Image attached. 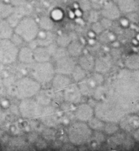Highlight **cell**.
I'll return each mask as SVG.
<instances>
[{
	"label": "cell",
	"instance_id": "cell-12",
	"mask_svg": "<svg viewBox=\"0 0 139 151\" xmlns=\"http://www.w3.org/2000/svg\"><path fill=\"white\" fill-rule=\"evenodd\" d=\"M120 129L125 132L133 133L139 128V116L134 113H127L118 122Z\"/></svg>",
	"mask_w": 139,
	"mask_h": 151
},
{
	"label": "cell",
	"instance_id": "cell-28",
	"mask_svg": "<svg viewBox=\"0 0 139 151\" xmlns=\"http://www.w3.org/2000/svg\"><path fill=\"white\" fill-rule=\"evenodd\" d=\"M14 7L11 3L0 1V19H7L12 14Z\"/></svg>",
	"mask_w": 139,
	"mask_h": 151
},
{
	"label": "cell",
	"instance_id": "cell-16",
	"mask_svg": "<svg viewBox=\"0 0 139 151\" xmlns=\"http://www.w3.org/2000/svg\"><path fill=\"white\" fill-rule=\"evenodd\" d=\"M57 36L52 30L40 29L35 41L36 47H48L56 41Z\"/></svg>",
	"mask_w": 139,
	"mask_h": 151
},
{
	"label": "cell",
	"instance_id": "cell-8",
	"mask_svg": "<svg viewBox=\"0 0 139 151\" xmlns=\"http://www.w3.org/2000/svg\"><path fill=\"white\" fill-rule=\"evenodd\" d=\"M19 47L10 39H0V63L9 66L18 60Z\"/></svg>",
	"mask_w": 139,
	"mask_h": 151
},
{
	"label": "cell",
	"instance_id": "cell-32",
	"mask_svg": "<svg viewBox=\"0 0 139 151\" xmlns=\"http://www.w3.org/2000/svg\"><path fill=\"white\" fill-rule=\"evenodd\" d=\"M106 96H107V94H106L105 88L104 86V84H102V85H100L96 88L92 99L96 101H100V100L105 98Z\"/></svg>",
	"mask_w": 139,
	"mask_h": 151
},
{
	"label": "cell",
	"instance_id": "cell-5",
	"mask_svg": "<svg viewBox=\"0 0 139 151\" xmlns=\"http://www.w3.org/2000/svg\"><path fill=\"white\" fill-rule=\"evenodd\" d=\"M40 31L38 22L31 16L24 17L14 27V32L26 43H30L36 38Z\"/></svg>",
	"mask_w": 139,
	"mask_h": 151
},
{
	"label": "cell",
	"instance_id": "cell-13",
	"mask_svg": "<svg viewBox=\"0 0 139 151\" xmlns=\"http://www.w3.org/2000/svg\"><path fill=\"white\" fill-rule=\"evenodd\" d=\"M58 46L57 44H51L48 47H38L33 49L34 59L35 62H45L52 61V57L53 53L56 50Z\"/></svg>",
	"mask_w": 139,
	"mask_h": 151
},
{
	"label": "cell",
	"instance_id": "cell-1",
	"mask_svg": "<svg viewBox=\"0 0 139 151\" xmlns=\"http://www.w3.org/2000/svg\"><path fill=\"white\" fill-rule=\"evenodd\" d=\"M94 108L95 116L104 122H118L128 113L123 106L110 94H107L103 100L97 101Z\"/></svg>",
	"mask_w": 139,
	"mask_h": 151
},
{
	"label": "cell",
	"instance_id": "cell-17",
	"mask_svg": "<svg viewBox=\"0 0 139 151\" xmlns=\"http://www.w3.org/2000/svg\"><path fill=\"white\" fill-rule=\"evenodd\" d=\"M112 65L113 63L110 57L107 55L100 56L95 59L94 71L105 75L111 69Z\"/></svg>",
	"mask_w": 139,
	"mask_h": 151
},
{
	"label": "cell",
	"instance_id": "cell-26",
	"mask_svg": "<svg viewBox=\"0 0 139 151\" xmlns=\"http://www.w3.org/2000/svg\"><path fill=\"white\" fill-rule=\"evenodd\" d=\"M73 32H70L68 34H62L56 38V44L58 47H67V46L74 40H77V36H74Z\"/></svg>",
	"mask_w": 139,
	"mask_h": 151
},
{
	"label": "cell",
	"instance_id": "cell-9",
	"mask_svg": "<svg viewBox=\"0 0 139 151\" xmlns=\"http://www.w3.org/2000/svg\"><path fill=\"white\" fill-rule=\"evenodd\" d=\"M54 64L56 73L63 74V75L70 76L72 71L77 65V59L72 57L69 55L52 61Z\"/></svg>",
	"mask_w": 139,
	"mask_h": 151
},
{
	"label": "cell",
	"instance_id": "cell-11",
	"mask_svg": "<svg viewBox=\"0 0 139 151\" xmlns=\"http://www.w3.org/2000/svg\"><path fill=\"white\" fill-rule=\"evenodd\" d=\"M95 115L94 106L88 103H80L76 105L74 116L76 120L87 122Z\"/></svg>",
	"mask_w": 139,
	"mask_h": 151
},
{
	"label": "cell",
	"instance_id": "cell-38",
	"mask_svg": "<svg viewBox=\"0 0 139 151\" xmlns=\"http://www.w3.org/2000/svg\"><path fill=\"white\" fill-rule=\"evenodd\" d=\"M100 22L105 29H109L112 27V24H113V21L109 20V19L103 17H102V19H100Z\"/></svg>",
	"mask_w": 139,
	"mask_h": 151
},
{
	"label": "cell",
	"instance_id": "cell-30",
	"mask_svg": "<svg viewBox=\"0 0 139 151\" xmlns=\"http://www.w3.org/2000/svg\"><path fill=\"white\" fill-rule=\"evenodd\" d=\"M119 125L118 122H105V124L104 129H103V133L105 134V136H111L114 135L116 133L119 132Z\"/></svg>",
	"mask_w": 139,
	"mask_h": 151
},
{
	"label": "cell",
	"instance_id": "cell-27",
	"mask_svg": "<svg viewBox=\"0 0 139 151\" xmlns=\"http://www.w3.org/2000/svg\"><path fill=\"white\" fill-rule=\"evenodd\" d=\"M88 126L90 127L93 131H100V132H103V129H104L105 124V122L102 120L99 117L96 116L94 115L90 120L87 122Z\"/></svg>",
	"mask_w": 139,
	"mask_h": 151
},
{
	"label": "cell",
	"instance_id": "cell-4",
	"mask_svg": "<svg viewBox=\"0 0 139 151\" xmlns=\"http://www.w3.org/2000/svg\"><path fill=\"white\" fill-rule=\"evenodd\" d=\"M55 74L54 64L52 61L35 62L29 66V76L42 86L51 83Z\"/></svg>",
	"mask_w": 139,
	"mask_h": 151
},
{
	"label": "cell",
	"instance_id": "cell-10",
	"mask_svg": "<svg viewBox=\"0 0 139 151\" xmlns=\"http://www.w3.org/2000/svg\"><path fill=\"white\" fill-rule=\"evenodd\" d=\"M62 97L65 103L71 105L79 104L84 98L77 83L75 82H72L62 91Z\"/></svg>",
	"mask_w": 139,
	"mask_h": 151
},
{
	"label": "cell",
	"instance_id": "cell-36",
	"mask_svg": "<svg viewBox=\"0 0 139 151\" xmlns=\"http://www.w3.org/2000/svg\"><path fill=\"white\" fill-rule=\"evenodd\" d=\"M106 1L107 0H90L91 4V8L100 10V9L104 5Z\"/></svg>",
	"mask_w": 139,
	"mask_h": 151
},
{
	"label": "cell",
	"instance_id": "cell-34",
	"mask_svg": "<svg viewBox=\"0 0 139 151\" xmlns=\"http://www.w3.org/2000/svg\"><path fill=\"white\" fill-rule=\"evenodd\" d=\"M100 41L102 43L111 42L115 39V36L112 32H110L108 29H105L101 34H100Z\"/></svg>",
	"mask_w": 139,
	"mask_h": 151
},
{
	"label": "cell",
	"instance_id": "cell-35",
	"mask_svg": "<svg viewBox=\"0 0 139 151\" xmlns=\"http://www.w3.org/2000/svg\"><path fill=\"white\" fill-rule=\"evenodd\" d=\"M91 30L93 31V32H94V33L99 35L100 34H101L103 31L105 30V29H104V27H102V24L100 23V22L99 21V22H94V23L91 24Z\"/></svg>",
	"mask_w": 139,
	"mask_h": 151
},
{
	"label": "cell",
	"instance_id": "cell-22",
	"mask_svg": "<svg viewBox=\"0 0 139 151\" xmlns=\"http://www.w3.org/2000/svg\"><path fill=\"white\" fill-rule=\"evenodd\" d=\"M14 33V28L7 19H0V39H10Z\"/></svg>",
	"mask_w": 139,
	"mask_h": 151
},
{
	"label": "cell",
	"instance_id": "cell-29",
	"mask_svg": "<svg viewBox=\"0 0 139 151\" xmlns=\"http://www.w3.org/2000/svg\"><path fill=\"white\" fill-rule=\"evenodd\" d=\"M88 72H85L82 67H80V66L77 64L75 66L74 70L72 71L70 77L73 82L78 83L80 82L81 80L83 79L84 78H85V77L88 75Z\"/></svg>",
	"mask_w": 139,
	"mask_h": 151
},
{
	"label": "cell",
	"instance_id": "cell-40",
	"mask_svg": "<svg viewBox=\"0 0 139 151\" xmlns=\"http://www.w3.org/2000/svg\"><path fill=\"white\" fill-rule=\"evenodd\" d=\"M4 65H3L2 63H0V75H1V73H2L3 70H4Z\"/></svg>",
	"mask_w": 139,
	"mask_h": 151
},
{
	"label": "cell",
	"instance_id": "cell-19",
	"mask_svg": "<svg viewBox=\"0 0 139 151\" xmlns=\"http://www.w3.org/2000/svg\"><path fill=\"white\" fill-rule=\"evenodd\" d=\"M95 59L91 54L89 53H82L80 57L77 58V64L82 67L88 73L94 72L95 66Z\"/></svg>",
	"mask_w": 139,
	"mask_h": 151
},
{
	"label": "cell",
	"instance_id": "cell-33",
	"mask_svg": "<svg viewBox=\"0 0 139 151\" xmlns=\"http://www.w3.org/2000/svg\"><path fill=\"white\" fill-rule=\"evenodd\" d=\"M101 17L102 16L100 10L91 8L88 11V21L91 24L99 22L101 19Z\"/></svg>",
	"mask_w": 139,
	"mask_h": 151
},
{
	"label": "cell",
	"instance_id": "cell-21",
	"mask_svg": "<svg viewBox=\"0 0 139 151\" xmlns=\"http://www.w3.org/2000/svg\"><path fill=\"white\" fill-rule=\"evenodd\" d=\"M122 13L130 14L134 13L137 8L136 0H114Z\"/></svg>",
	"mask_w": 139,
	"mask_h": 151
},
{
	"label": "cell",
	"instance_id": "cell-7",
	"mask_svg": "<svg viewBox=\"0 0 139 151\" xmlns=\"http://www.w3.org/2000/svg\"><path fill=\"white\" fill-rule=\"evenodd\" d=\"M105 83L104 75L97 72L88 73L85 78L77 83L84 97L92 98L96 88Z\"/></svg>",
	"mask_w": 139,
	"mask_h": 151
},
{
	"label": "cell",
	"instance_id": "cell-15",
	"mask_svg": "<svg viewBox=\"0 0 139 151\" xmlns=\"http://www.w3.org/2000/svg\"><path fill=\"white\" fill-rule=\"evenodd\" d=\"M73 82L70 76L56 73L51 82V86L54 92H61Z\"/></svg>",
	"mask_w": 139,
	"mask_h": 151
},
{
	"label": "cell",
	"instance_id": "cell-23",
	"mask_svg": "<svg viewBox=\"0 0 139 151\" xmlns=\"http://www.w3.org/2000/svg\"><path fill=\"white\" fill-rule=\"evenodd\" d=\"M68 53L72 57L75 58L77 59L78 57L83 53L84 47L81 42H80L77 39L72 41L66 47Z\"/></svg>",
	"mask_w": 139,
	"mask_h": 151
},
{
	"label": "cell",
	"instance_id": "cell-2",
	"mask_svg": "<svg viewBox=\"0 0 139 151\" xmlns=\"http://www.w3.org/2000/svg\"><path fill=\"white\" fill-rule=\"evenodd\" d=\"M66 135L69 142L72 145L83 146L91 141L93 131L87 122L75 120L68 126Z\"/></svg>",
	"mask_w": 139,
	"mask_h": 151
},
{
	"label": "cell",
	"instance_id": "cell-20",
	"mask_svg": "<svg viewBox=\"0 0 139 151\" xmlns=\"http://www.w3.org/2000/svg\"><path fill=\"white\" fill-rule=\"evenodd\" d=\"M18 60L27 66H30L31 64L35 63L33 50L29 47H21L19 48Z\"/></svg>",
	"mask_w": 139,
	"mask_h": 151
},
{
	"label": "cell",
	"instance_id": "cell-37",
	"mask_svg": "<svg viewBox=\"0 0 139 151\" xmlns=\"http://www.w3.org/2000/svg\"><path fill=\"white\" fill-rule=\"evenodd\" d=\"M80 7L83 11L88 12L91 9V4L90 0H80L79 1Z\"/></svg>",
	"mask_w": 139,
	"mask_h": 151
},
{
	"label": "cell",
	"instance_id": "cell-3",
	"mask_svg": "<svg viewBox=\"0 0 139 151\" xmlns=\"http://www.w3.org/2000/svg\"><path fill=\"white\" fill-rule=\"evenodd\" d=\"M12 88V94L21 100L35 97L42 88V86L30 76H24L18 79Z\"/></svg>",
	"mask_w": 139,
	"mask_h": 151
},
{
	"label": "cell",
	"instance_id": "cell-24",
	"mask_svg": "<svg viewBox=\"0 0 139 151\" xmlns=\"http://www.w3.org/2000/svg\"><path fill=\"white\" fill-rule=\"evenodd\" d=\"M51 92L52 91H49V90L41 88L34 97L40 104L45 107V106H49L51 104L52 100L53 99V96Z\"/></svg>",
	"mask_w": 139,
	"mask_h": 151
},
{
	"label": "cell",
	"instance_id": "cell-6",
	"mask_svg": "<svg viewBox=\"0 0 139 151\" xmlns=\"http://www.w3.org/2000/svg\"><path fill=\"white\" fill-rule=\"evenodd\" d=\"M44 109V106L35 97H30L20 100L18 111L24 119H38L42 116Z\"/></svg>",
	"mask_w": 139,
	"mask_h": 151
},
{
	"label": "cell",
	"instance_id": "cell-39",
	"mask_svg": "<svg viewBox=\"0 0 139 151\" xmlns=\"http://www.w3.org/2000/svg\"><path fill=\"white\" fill-rule=\"evenodd\" d=\"M133 138L137 142H139V128L133 132Z\"/></svg>",
	"mask_w": 139,
	"mask_h": 151
},
{
	"label": "cell",
	"instance_id": "cell-31",
	"mask_svg": "<svg viewBox=\"0 0 139 151\" xmlns=\"http://www.w3.org/2000/svg\"><path fill=\"white\" fill-rule=\"evenodd\" d=\"M39 25L40 29H44V30H52L54 27V22L53 19H50L49 17L47 16H42L40 19L39 22H38Z\"/></svg>",
	"mask_w": 139,
	"mask_h": 151
},
{
	"label": "cell",
	"instance_id": "cell-14",
	"mask_svg": "<svg viewBox=\"0 0 139 151\" xmlns=\"http://www.w3.org/2000/svg\"><path fill=\"white\" fill-rule=\"evenodd\" d=\"M100 11L102 17L113 22L120 19L122 15V12L119 10L117 4L113 0H107Z\"/></svg>",
	"mask_w": 139,
	"mask_h": 151
},
{
	"label": "cell",
	"instance_id": "cell-25",
	"mask_svg": "<svg viewBox=\"0 0 139 151\" xmlns=\"http://www.w3.org/2000/svg\"><path fill=\"white\" fill-rule=\"evenodd\" d=\"M125 66L126 69L130 71L139 70V55L137 54H131L127 56L125 60Z\"/></svg>",
	"mask_w": 139,
	"mask_h": 151
},
{
	"label": "cell",
	"instance_id": "cell-18",
	"mask_svg": "<svg viewBox=\"0 0 139 151\" xmlns=\"http://www.w3.org/2000/svg\"><path fill=\"white\" fill-rule=\"evenodd\" d=\"M28 12L25 4L21 5L15 6L14 10L12 14L7 19V21L10 24L13 28L17 25V24L25 16H27Z\"/></svg>",
	"mask_w": 139,
	"mask_h": 151
}]
</instances>
